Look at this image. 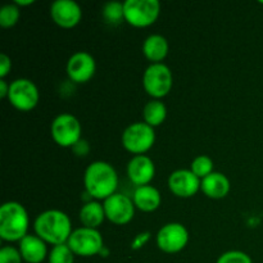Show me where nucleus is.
Wrapping results in <instances>:
<instances>
[{"instance_id": "7c9ffc66", "label": "nucleus", "mask_w": 263, "mask_h": 263, "mask_svg": "<svg viewBox=\"0 0 263 263\" xmlns=\"http://www.w3.org/2000/svg\"><path fill=\"white\" fill-rule=\"evenodd\" d=\"M9 86L10 84H8L5 80H0V98H8V94H9Z\"/></svg>"}, {"instance_id": "1a4fd4ad", "label": "nucleus", "mask_w": 263, "mask_h": 263, "mask_svg": "<svg viewBox=\"0 0 263 263\" xmlns=\"http://www.w3.org/2000/svg\"><path fill=\"white\" fill-rule=\"evenodd\" d=\"M8 100L10 104L21 112H30L37 105L40 92L35 82L28 79H17L10 82Z\"/></svg>"}, {"instance_id": "2eb2a0df", "label": "nucleus", "mask_w": 263, "mask_h": 263, "mask_svg": "<svg viewBox=\"0 0 263 263\" xmlns=\"http://www.w3.org/2000/svg\"><path fill=\"white\" fill-rule=\"evenodd\" d=\"M127 176L136 187L145 186L156 176L154 162L148 156H134L127 164Z\"/></svg>"}, {"instance_id": "9d476101", "label": "nucleus", "mask_w": 263, "mask_h": 263, "mask_svg": "<svg viewBox=\"0 0 263 263\" xmlns=\"http://www.w3.org/2000/svg\"><path fill=\"white\" fill-rule=\"evenodd\" d=\"M189 243V231L182 223L170 222L157 233V246L167 254L181 252Z\"/></svg>"}, {"instance_id": "a878e982", "label": "nucleus", "mask_w": 263, "mask_h": 263, "mask_svg": "<svg viewBox=\"0 0 263 263\" xmlns=\"http://www.w3.org/2000/svg\"><path fill=\"white\" fill-rule=\"evenodd\" d=\"M216 263H253L251 257L241 251H229L218 257Z\"/></svg>"}, {"instance_id": "a211bd4d", "label": "nucleus", "mask_w": 263, "mask_h": 263, "mask_svg": "<svg viewBox=\"0 0 263 263\" xmlns=\"http://www.w3.org/2000/svg\"><path fill=\"white\" fill-rule=\"evenodd\" d=\"M133 200L139 211L149 213L158 210L162 203V197L157 187L152 186V185H145V186L136 187L133 195Z\"/></svg>"}, {"instance_id": "393cba45", "label": "nucleus", "mask_w": 263, "mask_h": 263, "mask_svg": "<svg viewBox=\"0 0 263 263\" xmlns=\"http://www.w3.org/2000/svg\"><path fill=\"white\" fill-rule=\"evenodd\" d=\"M48 263H74V254L67 244L55 246L49 252Z\"/></svg>"}, {"instance_id": "ddd939ff", "label": "nucleus", "mask_w": 263, "mask_h": 263, "mask_svg": "<svg viewBox=\"0 0 263 263\" xmlns=\"http://www.w3.org/2000/svg\"><path fill=\"white\" fill-rule=\"evenodd\" d=\"M50 17L62 28H73L81 22L82 9L73 0H55L50 5Z\"/></svg>"}, {"instance_id": "6e6552de", "label": "nucleus", "mask_w": 263, "mask_h": 263, "mask_svg": "<svg viewBox=\"0 0 263 263\" xmlns=\"http://www.w3.org/2000/svg\"><path fill=\"white\" fill-rule=\"evenodd\" d=\"M51 138L62 148H73L81 140L80 121L69 113H61L51 122Z\"/></svg>"}, {"instance_id": "aec40b11", "label": "nucleus", "mask_w": 263, "mask_h": 263, "mask_svg": "<svg viewBox=\"0 0 263 263\" xmlns=\"http://www.w3.org/2000/svg\"><path fill=\"white\" fill-rule=\"evenodd\" d=\"M79 218L84 228L97 229L98 230V228L104 222L107 217H105L104 207H103L102 203L91 200V202H87L82 205L79 213Z\"/></svg>"}, {"instance_id": "39448f33", "label": "nucleus", "mask_w": 263, "mask_h": 263, "mask_svg": "<svg viewBox=\"0 0 263 263\" xmlns=\"http://www.w3.org/2000/svg\"><path fill=\"white\" fill-rule=\"evenodd\" d=\"M122 146L134 156H144L153 148L156 133L145 122H135L127 126L122 134Z\"/></svg>"}, {"instance_id": "bb28decb", "label": "nucleus", "mask_w": 263, "mask_h": 263, "mask_svg": "<svg viewBox=\"0 0 263 263\" xmlns=\"http://www.w3.org/2000/svg\"><path fill=\"white\" fill-rule=\"evenodd\" d=\"M20 249L12 246H5L0 249V263H22Z\"/></svg>"}, {"instance_id": "c756f323", "label": "nucleus", "mask_w": 263, "mask_h": 263, "mask_svg": "<svg viewBox=\"0 0 263 263\" xmlns=\"http://www.w3.org/2000/svg\"><path fill=\"white\" fill-rule=\"evenodd\" d=\"M149 239H151V233H146V231L145 233H140L139 235L135 236V239L133 240L131 247H133V249L143 248V247L148 243Z\"/></svg>"}, {"instance_id": "6ab92c4d", "label": "nucleus", "mask_w": 263, "mask_h": 263, "mask_svg": "<svg viewBox=\"0 0 263 263\" xmlns=\"http://www.w3.org/2000/svg\"><path fill=\"white\" fill-rule=\"evenodd\" d=\"M168 41L162 35H151L143 43V54L148 61L154 63H162L168 55Z\"/></svg>"}, {"instance_id": "5701e85b", "label": "nucleus", "mask_w": 263, "mask_h": 263, "mask_svg": "<svg viewBox=\"0 0 263 263\" xmlns=\"http://www.w3.org/2000/svg\"><path fill=\"white\" fill-rule=\"evenodd\" d=\"M190 171L198 177L203 180L207 176H210L213 171V161L208 156H198L197 158L193 159Z\"/></svg>"}, {"instance_id": "20e7f679", "label": "nucleus", "mask_w": 263, "mask_h": 263, "mask_svg": "<svg viewBox=\"0 0 263 263\" xmlns=\"http://www.w3.org/2000/svg\"><path fill=\"white\" fill-rule=\"evenodd\" d=\"M125 21L136 28L149 27L157 22L161 13L158 0H126L123 3Z\"/></svg>"}, {"instance_id": "b1692460", "label": "nucleus", "mask_w": 263, "mask_h": 263, "mask_svg": "<svg viewBox=\"0 0 263 263\" xmlns=\"http://www.w3.org/2000/svg\"><path fill=\"white\" fill-rule=\"evenodd\" d=\"M21 17V10L18 5L7 4L0 9V26L3 28H10L17 25Z\"/></svg>"}, {"instance_id": "c85d7f7f", "label": "nucleus", "mask_w": 263, "mask_h": 263, "mask_svg": "<svg viewBox=\"0 0 263 263\" xmlns=\"http://www.w3.org/2000/svg\"><path fill=\"white\" fill-rule=\"evenodd\" d=\"M72 151H73V153L76 154L77 157H85L89 154L90 145L86 140L81 139V140H80L79 143L73 146V148H72Z\"/></svg>"}, {"instance_id": "7ed1b4c3", "label": "nucleus", "mask_w": 263, "mask_h": 263, "mask_svg": "<svg viewBox=\"0 0 263 263\" xmlns=\"http://www.w3.org/2000/svg\"><path fill=\"white\" fill-rule=\"evenodd\" d=\"M28 213L21 203L7 202L0 207V238L3 240L20 243L28 235Z\"/></svg>"}, {"instance_id": "4be33fe9", "label": "nucleus", "mask_w": 263, "mask_h": 263, "mask_svg": "<svg viewBox=\"0 0 263 263\" xmlns=\"http://www.w3.org/2000/svg\"><path fill=\"white\" fill-rule=\"evenodd\" d=\"M103 18L105 22L110 25H118L125 20V9H123V3L120 2H109L103 7L102 9Z\"/></svg>"}, {"instance_id": "f8f14e48", "label": "nucleus", "mask_w": 263, "mask_h": 263, "mask_svg": "<svg viewBox=\"0 0 263 263\" xmlns=\"http://www.w3.org/2000/svg\"><path fill=\"white\" fill-rule=\"evenodd\" d=\"M66 71L72 82L86 84L94 77L97 63H95L94 57L87 51H77L69 57Z\"/></svg>"}, {"instance_id": "2f4dec72", "label": "nucleus", "mask_w": 263, "mask_h": 263, "mask_svg": "<svg viewBox=\"0 0 263 263\" xmlns=\"http://www.w3.org/2000/svg\"><path fill=\"white\" fill-rule=\"evenodd\" d=\"M14 4L18 7H27V5L33 4V0H15Z\"/></svg>"}, {"instance_id": "9b49d317", "label": "nucleus", "mask_w": 263, "mask_h": 263, "mask_svg": "<svg viewBox=\"0 0 263 263\" xmlns=\"http://www.w3.org/2000/svg\"><path fill=\"white\" fill-rule=\"evenodd\" d=\"M103 207H104L107 220L118 226L130 223L135 216L136 207L134 204L133 198H128L127 195L121 194V193H115L109 198H107L103 202Z\"/></svg>"}, {"instance_id": "dca6fc26", "label": "nucleus", "mask_w": 263, "mask_h": 263, "mask_svg": "<svg viewBox=\"0 0 263 263\" xmlns=\"http://www.w3.org/2000/svg\"><path fill=\"white\" fill-rule=\"evenodd\" d=\"M18 249L21 252L23 261L27 263H41L48 258V248L46 243L37 235H26L20 241Z\"/></svg>"}, {"instance_id": "423d86ee", "label": "nucleus", "mask_w": 263, "mask_h": 263, "mask_svg": "<svg viewBox=\"0 0 263 263\" xmlns=\"http://www.w3.org/2000/svg\"><path fill=\"white\" fill-rule=\"evenodd\" d=\"M174 85V76L164 63L151 64L143 74L144 90L153 99L161 100L167 97Z\"/></svg>"}, {"instance_id": "f257e3e1", "label": "nucleus", "mask_w": 263, "mask_h": 263, "mask_svg": "<svg viewBox=\"0 0 263 263\" xmlns=\"http://www.w3.org/2000/svg\"><path fill=\"white\" fill-rule=\"evenodd\" d=\"M87 194L97 200H105L117 193L118 175L115 167L104 161H95L87 166L84 175Z\"/></svg>"}, {"instance_id": "412c9836", "label": "nucleus", "mask_w": 263, "mask_h": 263, "mask_svg": "<svg viewBox=\"0 0 263 263\" xmlns=\"http://www.w3.org/2000/svg\"><path fill=\"white\" fill-rule=\"evenodd\" d=\"M144 122L152 127H158L167 117V107L161 100L153 99L145 104L143 109Z\"/></svg>"}, {"instance_id": "f03ea898", "label": "nucleus", "mask_w": 263, "mask_h": 263, "mask_svg": "<svg viewBox=\"0 0 263 263\" xmlns=\"http://www.w3.org/2000/svg\"><path fill=\"white\" fill-rule=\"evenodd\" d=\"M35 235L53 247L67 244L73 233L68 215L59 210H48L40 213L33 221Z\"/></svg>"}, {"instance_id": "f3484780", "label": "nucleus", "mask_w": 263, "mask_h": 263, "mask_svg": "<svg viewBox=\"0 0 263 263\" xmlns=\"http://www.w3.org/2000/svg\"><path fill=\"white\" fill-rule=\"evenodd\" d=\"M230 180L226 177V175L216 171L200 182V190L211 199H223L230 193Z\"/></svg>"}, {"instance_id": "4468645a", "label": "nucleus", "mask_w": 263, "mask_h": 263, "mask_svg": "<svg viewBox=\"0 0 263 263\" xmlns=\"http://www.w3.org/2000/svg\"><path fill=\"white\" fill-rule=\"evenodd\" d=\"M202 180L190 170H176L168 177V187L177 198H192L200 190Z\"/></svg>"}, {"instance_id": "cd10ccee", "label": "nucleus", "mask_w": 263, "mask_h": 263, "mask_svg": "<svg viewBox=\"0 0 263 263\" xmlns=\"http://www.w3.org/2000/svg\"><path fill=\"white\" fill-rule=\"evenodd\" d=\"M12 69V59L7 54H0V80H4Z\"/></svg>"}, {"instance_id": "0eeeda50", "label": "nucleus", "mask_w": 263, "mask_h": 263, "mask_svg": "<svg viewBox=\"0 0 263 263\" xmlns=\"http://www.w3.org/2000/svg\"><path fill=\"white\" fill-rule=\"evenodd\" d=\"M67 246L69 247L74 256L92 257L103 253L104 243L99 230L89 228H80L73 230L69 236Z\"/></svg>"}]
</instances>
